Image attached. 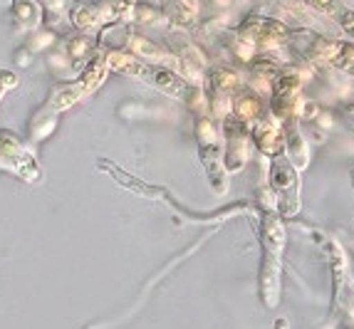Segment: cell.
Segmentation results:
<instances>
[{
    "mask_svg": "<svg viewBox=\"0 0 354 329\" xmlns=\"http://www.w3.org/2000/svg\"><path fill=\"white\" fill-rule=\"evenodd\" d=\"M285 225L283 216L275 206H263L260 211V245L263 263L258 272V292L266 307H275L280 300V277H283V253H285Z\"/></svg>",
    "mask_w": 354,
    "mask_h": 329,
    "instance_id": "obj_1",
    "label": "cell"
},
{
    "mask_svg": "<svg viewBox=\"0 0 354 329\" xmlns=\"http://www.w3.org/2000/svg\"><path fill=\"white\" fill-rule=\"evenodd\" d=\"M270 191L283 218H295L300 213V173L285 153L275 156L270 164Z\"/></svg>",
    "mask_w": 354,
    "mask_h": 329,
    "instance_id": "obj_2",
    "label": "cell"
},
{
    "mask_svg": "<svg viewBox=\"0 0 354 329\" xmlns=\"http://www.w3.org/2000/svg\"><path fill=\"white\" fill-rule=\"evenodd\" d=\"M243 35L258 45V53H275L278 47H288L290 25H285L278 18H263V15H248L238 25Z\"/></svg>",
    "mask_w": 354,
    "mask_h": 329,
    "instance_id": "obj_3",
    "label": "cell"
},
{
    "mask_svg": "<svg viewBox=\"0 0 354 329\" xmlns=\"http://www.w3.org/2000/svg\"><path fill=\"white\" fill-rule=\"evenodd\" d=\"M206 87H208V106H211V112L223 119L225 114H230L233 94L241 89V75L233 67L216 65L208 70Z\"/></svg>",
    "mask_w": 354,
    "mask_h": 329,
    "instance_id": "obj_4",
    "label": "cell"
},
{
    "mask_svg": "<svg viewBox=\"0 0 354 329\" xmlns=\"http://www.w3.org/2000/svg\"><path fill=\"white\" fill-rule=\"evenodd\" d=\"M221 131H223L225 141V153H223V166L228 173H236L245 166L250 151V131L248 126L236 117V114H225L221 122Z\"/></svg>",
    "mask_w": 354,
    "mask_h": 329,
    "instance_id": "obj_5",
    "label": "cell"
},
{
    "mask_svg": "<svg viewBox=\"0 0 354 329\" xmlns=\"http://www.w3.org/2000/svg\"><path fill=\"white\" fill-rule=\"evenodd\" d=\"M250 141L260 149V153H266L270 159L285 153V131H283V122L275 119L272 114L268 117H260L250 129Z\"/></svg>",
    "mask_w": 354,
    "mask_h": 329,
    "instance_id": "obj_6",
    "label": "cell"
},
{
    "mask_svg": "<svg viewBox=\"0 0 354 329\" xmlns=\"http://www.w3.org/2000/svg\"><path fill=\"white\" fill-rule=\"evenodd\" d=\"M198 156H201V166L206 169L211 188L216 194H225L228 191V178H225L228 171H225L223 159H221V139L198 141Z\"/></svg>",
    "mask_w": 354,
    "mask_h": 329,
    "instance_id": "obj_7",
    "label": "cell"
},
{
    "mask_svg": "<svg viewBox=\"0 0 354 329\" xmlns=\"http://www.w3.org/2000/svg\"><path fill=\"white\" fill-rule=\"evenodd\" d=\"M0 159H6L8 166L18 171V176L28 178V181L37 178V173H40L35 159L25 151L23 144H20V141H15L12 136H8V134H0Z\"/></svg>",
    "mask_w": 354,
    "mask_h": 329,
    "instance_id": "obj_8",
    "label": "cell"
},
{
    "mask_svg": "<svg viewBox=\"0 0 354 329\" xmlns=\"http://www.w3.org/2000/svg\"><path fill=\"white\" fill-rule=\"evenodd\" d=\"M161 10L176 30H194L201 18V0H161Z\"/></svg>",
    "mask_w": 354,
    "mask_h": 329,
    "instance_id": "obj_9",
    "label": "cell"
},
{
    "mask_svg": "<svg viewBox=\"0 0 354 329\" xmlns=\"http://www.w3.org/2000/svg\"><path fill=\"white\" fill-rule=\"evenodd\" d=\"M109 57H106V47H100L92 57H89V62L82 67V72H80V79H77V84H80V89L84 92V97L87 94H92L95 89H100L102 84H104L106 75H109Z\"/></svg>",
    "mask_w": 354,
    "mask_h": 329,
    "instance_id": "obj_10",
    "label": "cell"
},
{
    "mask_svg": "<svg viewBox=\"0 0 354 329\" xmlns=\"http://www.w3.org/2000/svg\"><path fill=\"white\" fill-rule=\"evenodd\" d=\"M230 114H236L245 126H253L263 114H266V106H263V97L253 89H238L233 94V102H230Z\"/></svg>",
    "mask_w": 354,
    "mask_h": 329,
    "instance_id": "obj_11",
    "label": "cell"
},
{
    "mask_svg": "<svg viewBox=\"0 0 354 329\" xmlns=\"http://www.w3.org/2000/svg\"><path fill=\"white\" fill-rule=\"evenodd\" d=\"M297 119L292 122H283V131H285V156L292 161L295 169H307L310 164V149H307V141L302 136L300 126H297Z\"/></svg>",
    "mask_w": 354,
    "mask_h": 329,
    "instance_id": "obj_12",
    "label": "cell"
},
{
    "mask_svg": "<svg viewBox=\"0 0 354 329\" xmlns=\"http://www.w3.org/2000/svg\"><path fill=\"white\" fill-rule=\"evenodd\" d=\"M275 8H278V20L290 28H310L315 18V12L302 6V0H275Z\"/></svg>",
    "mask_w": 354,
    "mask_h": 329,
    "instance_id": "obj_13",
    "label": "cell"
},
{
    "mask_svg": "<svg viewBox=\"0 0 354 329\" xmlns=\"http://www.w3.org/2000/svg\"><path fill=\"white\" fill-rule=\"evenodd\" d=\"M129 23L131 25H164V10L161 6H153V3H144V0H136L134 8L129 12Z\"/></svg>",
    "mask_w": 354,
    "mask_h": 329,
    "instance_id": "obj_14",
    "label": "cell"
},
{
    "mask_svg": "<svg viewBox=\"0 0 354 329\" xmlns=\"http://www.w3.org/2000/svg\"><path fill=\"white\" fill-rule=\"evenodd\" d=\"M225 45H228V50L233 53V57L241 59V62H245V65H248L250 59H255L260 55L258 45H255L248 35H243L241 30H236V32L228 37V42H225Z\"/></svg>",
    "mask_w": 354,
    "mask_h": 329,
    "instance_id": "obj_15",
    "label": "cell"
},
{
    "mask_svg": "<svg viewBox=\"0 0 354 329\" xmlns=\"http://www.w3.org/2000/svg\"><path fill=\"white\" fill-rule=\"evenodd\" d=\"M12 12H15V18L20 20V25L35 28L42 20V3H37V0H15Z\"/></svg>",
    "mask_w": 354,
    "mask_h": 329,
    "instance_id": "obj_16",
    "label": "cell"
},
{
    "mask_svg": "<svg viewBox=\"0 0 354 329\" xmlns=\"http://www.w3.org/2000/svg\"><path fill=\"white\" fill-rule=\"evenodd\" d=\"M72 23H75L77 30H82V32H95V30L102 28V20H100V15H97L92 3L75 8V12H72Z\"/></svg>",
    "mask_w": 354,
    "mask_h": 329,
    "instance_id": "obj_17",
    "label": "cell"
},
{
    "mask_svg": "<svg viewBox=\"0 0 354 329\" xmlns=\"http://www.w3.org/2000/svg\"><path fill=\"white\" fill-rule=\"evenodd\" d=\"M332 67L344 72L347 77H354V42L352 40H339L337 55H335V59H332Z\"/></svg>",
    "mask_w": 354,
    "mask_h": 329,
    "instance_id": "obj_18",
    "label": "cell"
},
{
    "mask_svg": "<svg viewBox=\"0 0 354 329\" xmlns=\"http://www.w3.org/2000/svg\"><path fill=\"white\" fill-rule=\"evenodd\" d=\"M302 6L310 12H315V15H322V18H330V15H337L342 10L337 0H302Z\"/></svg>",
    "mask_w": 354,
    "mask_h": 329,
    "instance_id": "obj_19",
    "label": "cell"
},
{
    "mask_svg": "<svg viewBox=\"0 0 354 329\" xmlns=\"http://www.w3.org/2000/svg\"><path fill=\"white\" fill-rule=\"evenodd\" d=\"M337 23H339V28H342V32L349 37V40L354 42V10H349V8H342V10L337 12Z\"/></svg>",
    "mask_w": 354,
    "mask_h": 329,
    "instance_id": "obj_20",
    "label": "cell"
},
{
    "mask_svg": "<svg viewBox=\"0 0 354 329\" xmlns=\"http://www.w3.org/2000/svg\"><path fill=\"white\" fill-rule=\"evenodd\" d=\"M12 87V84H3V82H0V97H3V94H6V89H10Z\"/></svg>",
    "mask_w": 354,
    "mask_h": 329,
    "instance_id": "obj_21",
    "label": "cell"
},
{
    "mask_svg": "<svg viewBox=\"0 0 354 329\" xmlns=\"http://www.w3.org/2000/svg\"><path fill=\"white\" fill-rule=\"evenodd\" d=\"M159 3H161V0H159Z\"/></svg>",
    "mask_w": 354,
    "mask_h": 329,
    "instance_id": "obj_22",
    "label": "cell"
}]
</instances>
